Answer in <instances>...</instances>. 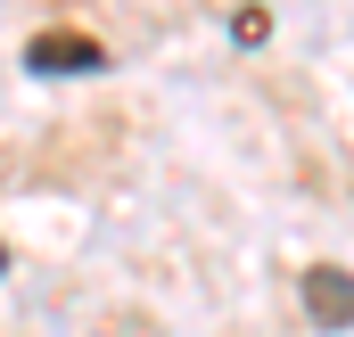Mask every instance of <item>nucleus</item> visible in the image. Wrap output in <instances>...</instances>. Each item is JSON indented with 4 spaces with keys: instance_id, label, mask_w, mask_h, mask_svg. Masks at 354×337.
<instances>
[{
    "instance_id": "nucleus-1",
    "label": "nucleus",
    "mask_w": 354,
    "mask_h": 337,
    "mask_svg": "<svg viewBox=\"0 0 354 337\" xmlns=\"http://www.w3.org/2000/svg\"><path fill=\"white\" fill-rule=\"evenodd\" d=\"M297 296H305V321L313 329H354V271L346 263H313Z\"/></svg>"
},
{
    "instance_id": "nucleus-2",
    "label": "nucleus",
    "mask_w": 354,
    "mask_h": 337,
    "mask_svg": "<svg viewBox=\"0 0 354 337\" xmlns=\"http://www.w3.org/2000/svg\"><path fill=\"white\" fill-rule=\"evenodd\" d=\"M99 66H107V50L91 33H41V41H25V75H99Z\"/></svg>"
},
{
    "instance_id": "nucleus-3",
    "label": "nucleus",
    "mask_w": 354,
    "mask_h": 337,
    "mask_svg": "<svg viewBox=\"0 0 354 337\" xmlns=\"http://www.w3.org/2000/svg\"><path fill=\"white\" fill-rule=\"evenodd\" d=\"M0 271H8V247H0Z\"/></svg>"
}]
</instances>
